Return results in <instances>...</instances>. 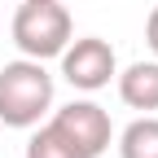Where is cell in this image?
<instances>
[{"label": "cell", "instance_id": "cell-1", "mask_svg": "<svg viewBox=\"0 0 158 158\" xmlns=\"http://www.w3.org/2000/svg\"><path fill=\"white\" fill-rule=\"evenodd\" d=\"M53 110V75L35 57L0 66V123L5 127H40Z\"/></svg>", "mask_w": 158, "mask_h": 158}, {"label": "cell", "instance_id": "cell-6", "mask_svg": "<svg viewBox=\"0 0 158 158\" xmlns=\"http://www.w3.org/2000/svg\"><path fill=\"white\" fill-rule=\"evenodd\" d=\"M118 158H158V118L141 114L118 132Z\"/></svg>", "mask_w": 158, "mask_h": 158}, {"label": "cell", "instance_id": "cell-2", "mask_svg": "<svg viewBox=\"0 0 158 158\" xmlns=\"http://www.w3.org/2000/svg\"><path fill=\"white\" fill-rule=\"evenodd\" d=\"M9 31H13L18 53H22V57H35V62L62 57V48L75 40L70 9L62 5V0H22Z\"/></svg>", "mask_w": 158, "mask_h": 158}, {"label": "cell", "instance_id": "cell-3", "mask_svg": "<svg viewBox=\"0 0 158 158\" xmlns=\"http://www.w3.org/2000/svg\"><path fill=\"white\" fill-rule=\"evenodd\" d=\"M48 127L62 132L66 145L79 158H101L110 149V141H114V123H110V114L97 101H66L62 110H53Z\"/></svg>", "mask_w": 158, "mask_h": 158}, {"label": "cell", "instance_id": "cell-4", "mask_svg": "<svg viewBox=\"0 0 158 158\" xmlns=\"http://www.w3.org/2000/svg\"><path fill=\"white\" fill-rule=\"evenodd\" d=\"M114 75H118V57L110 48V40L84 35V40H70V44L62 48V79L70 88L97 92V88H106Z\"/></svg>", "mask_w": 158, "mask_h": 158}, {"label": "cell", "instance_id": "cell-5", "mask_svg": "<svg viewBox=\"0 0 158 158\" xmlns=\"http://www.w3.org/2000/svg\"><path fill=\"white\" fill-rule=\"evenodd\" d=\"M114 79H118V97H123L127 110H141V114L158 110V57L154 62H132Z\"/></svg>", "mask_w": 158, "mask_h": 158}, {"label": "cell", "instance_id": "cell-8", "mask_svg": "<svg viewBox=\"0 0 158 158\" xmlns=\"http://www.w3.org/2000/svg\"><path fill=\"white\" fill-rule=\"evenodd\" d=\"M145 44H149V53L158 57V5H154L149 18H145Z\"/></svg>", "mask_w": 158, "mask_h": 158}, {"label": "cell", "instance_id": "cell-7", "mask_svg": "<svg viewBox=\"0 0 158 158\" xmlns=\"http://www.w3.org/2000/svg\"><path fill=\"white\" fill-rule=\"evenodd\" d=\"M27 158H79V154L66 145L62 132H53V127L44 123L40 132H31V141H27Z\"/></svg>", "mask_w": 158, "mask_h": 158}]
</instances>
